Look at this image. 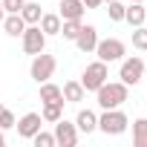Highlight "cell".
Here are the masks:
<instances>
[{
  "label": "cell",
  "mask_w": 147,
  "mask_h": 147,
  "mask_svg": "<svg viewBox=\"0 0 147 147\" xmlns=\"http://www.w3.org/2000/svg\"><path fill=\"white\" fill-rule=\"evenodd\" d=\"M144 78H147V63H144Z\"/></svg>",
  "instance_id": "f546056e"
},
{
  "label": "cell",
  "mask_w": 147,
  "mask_h": 147,
  "mask_svg": "<svg viewBox=\"0 0 147 147\" xmlns=\"http://www.w3.org/2000/svg\"><path fill=\"white\" fill-rule=\"evenodd\" d=\"M61 113H63V101H49V104H43V113L40 115H43V121H52L55 124L61 118Z\"/></svg>",
  "instance_id": "d6986e66"
},
{
  "label": "cell",
  "mask_w": 147,
  "mask_h": 147,
  "mask_svg": "<svg viewBox=\"0 0 147 147\" xmlns=\"http://www.w3.org/2000/svg\"><path fill=\"white\" fill-rule=\"evenodd\" d=\"M55 144H61V147H75V144H78V127L69 124V121H63V118H58V121H55Z\"/></svg>",
  "instance_id": "ba28073f"
},
{
  "label": "cell",
  "mask_w": 147,
  "mask_h": 147,
  "mask_svg": "<svg viewBox=\"0 0 147 147\" xmlns=\"http://www.w3.org/2000/svg\"><path fill=\"white\" fill-rule=\"evenodd\" d=\"M3 18H6V9H3V0H0V23H3Z\"/></svg>",
  "instance_id": "83f0119b"
},
{
  "label": "cell",
  "mask_w": 147,
  "mask_h": 147,
  "mask_svg": "<svg viewBox=\"0 0 147 147\" xmlns=\"http://www.w3.org/2000/svg\"><path fill=\"white\" fill-rule=\"evenodd\" d=\"M110 20H124V6L118 3V0H110Z\"/></svg>",
  "instance_id": "cb8c5ba5"
},
{
  "label": "cell",
  "mask_w": 147,
  "mask_h": 147,
  "mask_svg": "<svg viewBox=\"0 0 147 147\" xmlns=\"http://www.w3.org/2000/svg\"><path fill=\"white\" fill-rule=\"evenodd\" d=\"M40 101H43V104H49V101H63L61 87H55V84L43 81V84H40Z\"/></svg>",
  "instance_id": "e0dca14e"
},
{
  "label": "cell",
  "mask_w": 147,
  "mask_h": 147,
  "mask_svg": "<svg viewBox=\"0 0 147 147\" xmlns=\"http://www.w3.org/2000/svg\"><path fill=\"white\" fill-rule=\"evenodd\" d=\"M75 127H78L81 133H92V130H98V115H95L92 110H81L78 118H75Z\"/></svg>",
  "instance_id": "5bb4252c"
},
{
  "label": "cell",
  "mask_w": 147,
  "mask_h": 147,
  "mask_svg": "<svg viewBox=\"0 0 147 147\" xmlns=\"http://www.w3.org/2000/svg\"><path fill=\"white\" fill-rule=\"evenodd\" d=\"M3 110H6V107H3V104H0V113H3Z\"/></svg>",
  "instance_id": "1f68e13d"
},
{
  "label": "cell",
  "mask_w": 147,
  "mask_h": 147,
  "mask_svg": "<svg viewBox=\"0 0 147 147\" xmlns=\"http://www.w3.org/2000/svg\"><path fill=\"white\" fill-rule=\"evenodd\" d=\"M32 141H35V147H55V133H43V130H38V133L32 136Z\"/></svg>",
  "instance_id": "7402d4cb"
},
{
  "label": "cell",
  "mask_w": 147,
  "mask_h": 147,
  "mask_svg": "<svg viewBox=\"0 0 147 147\" xmlns=\"http://www.w3.org/2000/svg\"><path fill=\"white\" fill-rule=\"evenodd\" d=\"M124 20L130 23V26H141L144 20H147V15H144V3H133L130 6H124Z\"/></svg>",
  "instance_id": "7c38bea8"
},
{
  "label": "cell",
  "mask_w": 147,
  "mask_h": 147,
  "mask_svg": "<svg viewBox=\"0 0 147 147\" xmlns=\"http://www.w3.org/2000/svg\"><path fill=\"white\" fill-rule=\"evenodd\" d=\"M61 92H63V101H69V104L84 101V87H81V81H66Z\"/></svg>",
  "instance_id": "9a60e30c"
},
{
  "label": "cell",
  "mask_w": 147,
  "mask_h": 147,
  "mask_svg": "<svg viewBox=\"0 0 147 147\" xmlns=\"http://www.w3.org/2000/svg\"><path fill=\"white\" fill-rule=\"evenodd\" d=\"M55 66H58V61L52 58V55H43V52H38L35 55V61H32V78L38 81V84H43V81H49L52 78V72H55Z\"/></svg>",
  "instance_id": "5b68a950"
},
{
  "label": "cell",
  "mask_w": 147,
  "mask_h": 147,
  "mask_svg": "<svg viewBox=\"0 0 147 147\" xmlns=\"http://www.w3.org/2000/svg\"><path fill=\"white\" fill-rule=\"evenodd\" d=\"M110 78V72H107V63L104 61H95V63H90L87 69H84V78H81V87H84V92H95L104 81Z\"/></svg>",
  "instance_id": "3957f363"
},
{
  "label": "cell",
  "mask_w": 147,
  "mask_h": 147,
  "mask_svg": "<svg viewBox=\"0 0 147 147\" xmlns=\"http://www.w3.org/2000/svg\"><path fill=\"white\" fill-rule=\"evenodd\" d=\"M121 84H127V87H136L141 78H144V61L138 58V55H133V58H127L124 63H121Z\"/></svg>",
  "instance_id": "277c9868"
},
{
  "label": "cell",
  "mask_w": 147,
  "mask_h": 147,
  "mask_svg": "<svg viewBox=\"0 0 147 147\" xmlns=\"http://www.w3.org/2000/svg\"><path fill=\"white\" fill-rule=\"evenodd\" d=\"M81 3H84V6H87V9H98V6H101V3H104V0H81Z\"/></svg>",
  "instance_id": "4316f807"
},
{
  "label": "cell",
  "mask_w": 147,
  "mask_h": 147,
  "mask_svg": "<svg viewBox=\"0 0 147 147\" xmlns=\"http://www.w3.org/2000/svg\"><path fill=\"white\" fill-rule=\"evenodd\" d=\"M9 127H15V115L9 110H3L0 113V130H9Z\"/></svg>",
  "instance_id": "484cf974"
},
{
  "label": "cell",
  "mask_w": 147,
  "mask_h": 147,
  "mask_svg": "<svg viewBox=\"0 0 147 147\" xmlns=\"http://www.w3.org/2000/svg\"><path fill=\"white\" fill-rule=\"evenodd\" d=\"M104 3H110V0H104Z\"/></svg>",
  "instance_id": "836d02e7"
},
{
  "label": "cell",
  "mask_w": 147,
  "mask_h": 147,
  "mask_svg": "<svg viewBox=\"0 0 147 147\" xmlns=\"http://www.w3.org/2000/svg\"><path fill=\"white\" fill-rule=\"evenodd\" d=\"M0 26L6 29V35H9V38H20V35H23V29H26V20H23L20 15H6Z\"/></svg>",
  "instance_id": "4fadbf2b"
},
{
  "label": "cell",
  "mask_w": 147,
  "mask_h": 147,
  "mask_svg": "<svg viewBox=\"0 0 147 147\" xmlns=\"http://www.w3.org/2000/svg\"><path fill=\"white\" fill-rule=\"evenodd\" d=\"M23 3H26V0H3V9H6L9 15H20Z\"/></svg>",
  "instance_id": "d4e9b609"
},
{
  "label": "cell",
  "mask_w": 147,
  "mask_h": 147,
  "mask_svg": "<svg viewBox=\"0 0 147 147\" xmlns=\"http://www.w3.org/2000/svg\"><path fill=\"white\" fill-rule=\"evenodd\" d=\"M133 144L136 147H147V118H136V124H133Z\"/></svg>",
  "instance_id": "ac0fdd59"
},
{
  "label": "cell",
  "mask_w": 147,
  "mask_h": 147,
  "mask_svg": "<svg viewBox=\"0 0 147 147\" xmlns=\"http://www.w3.org/2000/svg\"><path fill=\"white\" fill-rule=\"evenodd\" d=\"M127 115L115 107V110H104V115L98 118V130H104L107 136H121L124 130H127Z\"/></svg>",
  "instance_id": "7a4b0ae2"
},
{
  "label": "cell",
  "mask_w": 147,
  "mask_h": 147,
  "mask_svg": "<svg viewBox=\"0 0 147 147\" xmlns=\"http://www.w3.org/2000/svg\"><path fill=\"white\" fill-rule=\"evenodd\" d=\"M61 15H40V29L43 35H61Z\"/></svg>",
  "instance_id": "2e32d148"
},
{
  "label": "cell",
  "mask_w": 147,
  "mask_h": 147,
  "mask_svg": "<svg viewBox=\"0 0 147 147\" xmlns=\"http://www.w3.org/2000/svg\"><path fill=\"white\" fill-rule=\"evenodd\" d=\"M78 49L81 52H95V43H98V29L95 26H81L78 38H75Z\"/></svg>",
  "instance_id": "30bf717a"
},
{
  "label": "cell",
  "mask_w": 147,
  "mask_h": 147,
  "mask_svg": "<svg viewBox=\"0 0 147 147\" xmlns=\"http://www.w3.org/2000/svg\"><path fill=\"white\" fill-rule=\"evenodd\" d=\"M144 15H147V0H144Z\"/></svg>",
  "instance_id": "4dcf8cb0"
},
{
  "label": "cell",
  "mask_w": 147,
  "mask_h": 147,
  "mask_svg": "<svg viewBox=\"0 0 147 147\" xmlns=\"http://www.w3.org/2000/svg\"><path fill=\"white\" fill-rule=\"evenodd\" d=\"M95 95H98V107L101 110H115V107H121L127 101V84H107L104 81L95 90Z\"/></svg>",
  "instance_id": "6da1fadb"
},
{
  "label": "cell",
  "mask_w": 147,
  "mask_h": 147,
  "mask_svg": "<svg viewBox=\"0 0 147 147\" xmlns=\"http://www.w3.org/2000/svg\"><path fill=\"white\" fill-rule=\"evenodd\" d=\"M40 121H43V115L40 113H26L15 127H18V136H23V138H32L38 130H40Z\"/></svg>",
  "instance_id": "9c48e42d"
},
{
  "label": "cell",
  "mask_w": 147,
  "mask_h": 147,
  "mask_svg": "<svg viewBox=\"0 0 147 147\" xmlns=\"http://www.w3.org/2000/svg\"><path fill=\"white\" fill-rule=\"evenodd\" d=\"M6 144V136H3V130H0V147H3Z\"/></svg>",
  "instance_id": "f1b7e54d"
},
{
  "label": "cell",
  "mask_w": 147,
  "mask_h": 147,
  "mask_svg": "<svg viewBox=\"0 0 147 147\" xmlns=\"http://www.w3.org/2000/svg\"><path fill=\"white\" fill-rule=\"evenodd\" d=\"M40 6L38 3H23V9H20V18L26 20V23H40Z\"/></svg>",
  "instance_id": "ffe728a7"
},
{
  "label": "cell",
  "mask_w": 147,
  "mask_h": 147,
  "mask_svg": "<svg viewBox=\"0 0 147 147\" xmlns=\"http://www.w3.org/2000/svg\"><path fill=\"white\" fill-rule=\"evenodd\" d=\"M23 52L26 55H38V52H43V46H46V35H43V29L40 26H26L23 29Z\"/></svg>",
  "instance_id": "8992f818"
},
{
  "label": "cell",
  "mask_w": 147,
  "mask_h": 147,
  "mask_svg": "<svg viewBox=\"0 0 147 147\" xmlns=\"http://www.w3.org/2000/svg\"><path fill=\"white\" fill-rule=\"evenodd\" d=\"M136 3H144V0H136Z\"/></svg>",
  "instance_id": "d6a6232c"
},
{
  "label": "cell",
  "mask_w": 147,
  "mask_h": 147,
  "mask_svg": "<svg viewBox=\"0 0 147 147\" xmlns=\"http://www.w3.org/2000/svg\"><path fill=\"white\" fill-rule=\"evenodd\" d=\"M133 46H136V49H147V29H144V26H136V32H133Z\"/></svg>",
  "instance_id": "603a6c76"
},
{
  "label": "cell",
  "mask_w": 147,
  "mask_h": 147,
  "mask_svg": "<svg viewBox=\"0 0 147 147\" xmlns=\"http://www.w3.org/2000/svg\"><path fill=\"white\" fill-rule=\"evenodd\" d=\"M84 3L81 0H61V20H81L84 18Z\"/></svg>",
  "instance_id": "8fae6325"
},
{
  "label": "cell",
  "mask_w": 147,
  "mask_h": 147,
  "mask_svg": "<svg viewBox=\"0 0 147 147\" xmlns=\"http://www.w3.org/2000/svg\"><path fill=\"white\" fill-rule=\"evenodd\" d=\"M81 26H84L81 20H63V23H61V35H63L66 40H75L78 32H81Z\"/></svg>",
  "instance_id": "44dd1931"
},
{
  "label": "cell",
  "mask_w": 147,
  "mask_h": 147,
  "mask_svg": "<svg viewBox=\"0 0 147 147\" xmlns=\"http://www.w3.org/2000/svg\"><path fill=\"white\" fill-rule=\"evenodd\" d=\"M95 52H98V61L110 63V61H121L127 49H124V43L118 38H107V40H98L95 43Z\"/></svg>",
  "instance_id": "52a82bcc"
}]
</instances>
